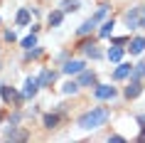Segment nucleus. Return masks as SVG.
<instances>
[{
    "instance_id": "nucleus-28",
    "label": "nucleus",
    "mask_w": 145,
    "mask_h": 143,
    "mask_svg": "<svg viewBox=\"0 0 145 143\" xmlns=\"http://www.w3.org/2000/svg\"><path fill=\"white\" fill-rule=\"evenodd\" d=\"M128 42H130V37H111V45H128Z\"/></svg>"
},
{
    "instance_id": "nucleus-31",
    "label": "nucleus",
    "mask_w": 145,
    "mask_h": 143,
    "mask_svg": "<svg viewBox=\"0 0 145 143\" xmlns=\"http://www.w3.org/2000/svg\"><path fill=\"white\" fill-rule=\"evenodd\" d=\"M138 143H145V128H140V133H138Z\"/></svg>"
},
{
    "instance_id": "nucleus-1",
    "label": "nucleus",
    "mask_w": 145,
    "mask_h": 143,
    "mask_svg": "<svg viewBox=\"0 0 145 143\" xmlns=\"http://www.w3.org/2000/svg\"><path fill=\"white\" fill-rule=\"evenodd\" d=\"M108 119H111V109H108V106H93V109H89L86 113H81L76 119V126L81 128V131H96V128H101Z\"/></svg>"
},
{
    "instance_id": "nucleus-11",
    "label": "nucleus",
    "mask_w": 145,
    "mask_h": 143,
    "mask_svg": "<svg viewBox=\"0 0 145 143\" xmlns=\"http://www.w3.org/2000/svg\"><path fill=\"white\" fill-rule=\"evenodd\" d=\"M76 82H79L81 89H86V86H96L99 79H96V72H93V69H84L81 74H76Z\"/></svg>"
},
{
    "instance_id": "nucleus-23",
    "label": "nucleus",
    "mask_w": 145,
    "mask_h": 143,
    "mask_svg": "<svg viewBox=\"0 0 145 143\" xmlns=\"http://www.w3.org/2000/svg\"><path fill=\"white\" fill-rule=\"evenodd\" d=\"M35 45H37V32H30L25 40H20V47H22V49H32Z\"/></svg>"
},
{
    "instance_id": "nucleus-10",
    "label": "nucleus",
    "mask_w": 145,
    "mask_h": 143,
    "mask_svg": "<svg viewBox=\"0 0 145 143\" xmlns=\"http://www.w3.org/2000/svg\"><path fill=\"white\" fill-rule=\"evenodd\" d=\"M3 138H5V141H27V138H30V133H27V131H20V126L8 123V131L3 133Z\"/></svg>"
},
{
    "instance_id": "nucleus-3",
    "label": "nucleus",
    "mask_w": 145,
    "mask_h": 143,
    "mask_svg": "<svg viewBox=\"0 0 145 143\" xmlns=\"http://www.w3.org/2000/svg\"><path fill=\"white\" fill-rule=\"evenodd\" d=\"M0 96H3V101H5L8 106H15V109H20V106L27 101V99L22 96V91L17 94V91L10 86V84H0Z\"/></svg>"
},
{
    "instance_id": "nucleus-18",
    "label": "nucleus",
    "mask_w": 145,
    "mask_h": 143,
    "mask_svg": "<svg viewBox=\"0 0 145 143\" xmlns=\"http://www.w3.org/2000/svg\"><path fill=\"white\" fill-rule=\"evenodd\" d=\"M84 54L89 57V59H103V57H106V54H103V49L99 47V42H93V45H89V47L84 49Z\"/></svg>"
},
{
    "instance_id": "nucleus-15",
    "label": "nucleus",
    "mask_w": 145,
    "mask_h": 143,
    "mask_svg": "<svg viewBox=\"0 0 145 143\" xmlns=\"http://www.w3.org/2000/svg\"><path fill=\"white\" fill-rule=\"evenodd\" d=\"M113 27H116V17H108V20H103L99 27V37L101 40H108L111 35H113Z\"/></svg>"
},
{
    "instance_id": "nucleus-14",
    "label": "nucleus",
    "mask_w": 145,
    "mask_h": 143,
    "mask_svg": "<svg viewBox=\"0 0 145 143\" xmlns=\"http://www.w3.org/2000/svg\"><path fill=\"white\" fill-rule=\"evenodd\" d=\"M128 52L133 54V57H138V54L145 52V35H138V37H133L128 42Z\"/></svg>"
},
{
    "instance_id": "nucleus-24",
    "label": "nucleus",
    "mask_w": 145,
    "mask_h": 143,
    "mask_svg": "<svg viewBox=\"0 0 145 143\" xmlns=\"http://www.w3.org/2000/svg\"><path fill=\"white\" fill-rule=\"evenodd\" d=\"M79 5H81V0H61V10L64 13H76Z\"/></svg>"
},
{
    "instance_id": "nucleus-9",
    "label": "nucleus",
    "mask_w": 145,
    "mask_h": 143,
    "mask_svg": "<svg viewBox=\"0 0 145 143\" xmlns=\"http://www.w3.org/2000/svg\"><path fill=\"white\" fill-rule=\"evenodd\" d=\"M39 89H42V86H39L37 76H27V79H25V86H22V96L25 99H35Z\"/></svg>"
},
{
    "instance_id": "nucleus-30",
    "label": "nucleus",
    "mask_w": 145,
    "mask_h": 143,
    "mask_svg": "<svg viewBox=\"0 0 145 143\" xmlns=\"http://www.w3.org/2000/svg\"><path fill=\"white\" fill-rule=\"evenodd\" d=\"M138 123H140V128H145V113H138Z\"/></svg>"
},
{
    "instance_id": "nucleus-22",
    "label": "nucleus",
    "mask_w": 145,
    "mask_h": 143,
    "mask_svg": "<svg viewBox=\"0 0 145 143\" xmlns=\"http://www.w3.org/2000/svg\"><path fill=\"white\" fill-rule=\"evenodd\" d=\"M79 91H81V86H79V82L76 79H69L67 84H64V86H61V94H79Z\"/></svg>"
},
{
    "instance_id": "nucleus-33",
    "label": "nucleus",
    "mask_w": 145,
    "mask_h": 143,
    "mask_svg": "<svg viewBox=\"0 0 145 143\" xmlns=\"http://www.w3.org/2000/svg\"><path fill=\"white\" fill-rule=\"evenodd\" d=\"M0 22H3V20H0Z\"/></svg>"
},
{
    "instance_id": "nucleus-13",
    "label": "nucleus",
    "mask_w": 145,
    "mask_h": 143,
    "mask_svg": "<svg viewBox=\"0 0 145 143\" xmlns=\"http://www.w3.org/2000/svg\"><path fill=\"white\" fill-rule=\"evenodd\" d=\"M37 79H39V86H42V89H49V86L54 84V79H57V72H54V69H49V67H44L42 72H39Z\"/></svg>"
},
{
    "instance_id": "nucleus-17",
    "label": "nucleus",
    "mask_w": 145,
    "mask_h": 143,
    "mask_svg": "<svg viewBox=\"0 0 145 143\" xmlns=\"http://www.w3.org/2000/svg\"><path fill=\"white\" fill-rule=\"evenodd\" d=\"M96 20H93V17H89V20H84V22L79 25V30H76V37H84V35H91L93 30H96Z\"/></svg>"
},
{
    "instance_id": "nucleus-7",
    "label": "nucleus",
    "mask_w": 145,
    "mask_h": 143,
    "mask_svg": "<svg viewBox=\"0 0 145 143\" xmlns=\"http://www.w3.org/2000/svg\"><path fill=\"white\" fill-rule=\"evenodd\" d=\"M143 89H145L143 79H130V82H128V86L123 89V96L128 99V101H133V99H138L140 94H143Z\"/></svg>"
},
{
    "instance_id": "nucleus-4",
    "label": "nucleus",
    "mask_w": 145,
    "mask_h": 143,
    "mask_svg": "<svg viewBox=\"0 0 145 143\" xmlns=\"http://www.w3.org/2000/svg\"><path fill=\"white\" fill-rule=\"evenodd\" d=\"M61 119H64V106H57L54 111H49V113L42 116V126H44L47 131H54V128H59Z\"/></svg>"
},
{
    "instance_id": "nucleus-16",
    "label": "nucleus",
    "mask_w": 145,
    "mask_h": 143,
    "mask_svg": "<svg viewBox=\"0 0 145 143\" xmlns=\"http://www.w3.org/2000/svg\"><path fill=\"white\" fill-rule=\"evenodd\" d=\"M64 15H67V13H64V10H61V8L52 10V13L47 15V25H49V27H59V25L64 22Z\"/></svg>"
},
{
    "instance_id": "nucleus-21",
    "label": "nucleus",
    "mask_w": 145,
    "mask_h": 143,
    "mask_svg": "<svg viewBox=\"0 0 145 143\" xmlns=\"http://www.w3.org/2000/svg\"><path fill=\"white\" fill-rule=\"evenodd\" d=\"M108 10H111V3H101L99 5V10H96V13H93V20H96V22H103V20H106V15H108Z\"/></svg>"
},
{
    "instance_id": "nucleus-20",
    "label": "nucleus",
    "mask_w": 145,
    "mask_h": 143,
    "mask_svg": "<svg viewBox=\"0 0 145 143\" xmlns=\"http://www.w3.org/2000/svg\"><path fill=\"white\" fill-rule=\"evenodd\" d=\"M42 54H44V49L35 45L32 49H25V54H22V62H32V59H39Z\"/></svg>"
},
{
    "instance_id": "nucleus-26",
    "label": "nucleus",
    "mask_w": 145,
    "mask_h": 143,
    "mask_svg": "<svg viewBox=\"0 0 145 143\" xmlns=\"http://www.w3.org/2000/svg\"><path fill=\"white\" fill-rule=\"evenodd\" d=\"M20 121H22V113H20V109H15V113H10V116H8V123L20 126Z\"/></svg>"
},
{
    "instance_id": "nucleus-8",
    "label": "nucleus",
    "mask_w": 145,
    "mask_h": 143,
    "mask_svg": "<svg viewBox=\"0 0 145 143\" xmlns=\"http://www.w3.org/2000/svg\"><path fill=\"white\" fill-rule=\"evenodd\" d=\"M130 74H133V64L130 62H118V67L113 69L111 79L113 82H123V79H130Z\"/></svg>"
},
{
    "instance_id": "nucleus-2",
    "label": "nucleus",
    "mask_w": 145,
    "mask_h": 143,
    "mask_svg": "<svg viewBox=\"0 0 145 143\" xmlns=\"http://www.w3.org/2000/svg\"><path fill=\"white\" fill-rule=\"evenodd\" d=\"M123 22L130 30H143L145 27V5H133L123 13Z\"/></svg>"
},
{
    "instance_id": "nucleus-32",
    "label": "nucleus",
    "mask_w": 145,
    "mask_h": 143,
    "mask_svg": "<svg viewBox=\"0 0 145 143\" xmlns=\"http://www.w3.org/2000/svg\"><path fill=\"white\" fill-rule=\"evenodd\" d=\"M0 119H3V113H0Z\"/></svg>"
},
{
    "instance_id": "nucleus-6",
    "label": "nucleus",
    "mask_w": 145,
    "mask_h": 143,
    "mask_svg": "<svg viewBox=\"0 0 145 143\" xmlns=\"http://www.w3.org/2000/svg\"><path fill=\"white\" fill-rule=\"evenodd\" d=\"M84 69H86L84 59H67V62H61V74H67V76H76V74H81Z\"/></svg>"
},
{
    "instance_id": "nucleus-19",
    "label": "nucleus",
    "mask_w": 145,
    "mask_h": 143,
    "mask_svg": "<svg viewBox=\"0 0 145 143\" xmlns=\"http://www.w3.org/2000/svg\"><path fill=\"white\" fill-rule=\"evenodd\" d=\"M123 54H125V47L113 45V47L106 52V57H108V62H121V59H123Z\"/></svg>"
},
{
    "instance_id": "nucleus-29",
    "label": "nucleus",
    "mask_w": 145,
    "mask_h": 143,
    "mask_svg": "<svg viewBox=\"0 0 145 143\" xmlns=\"http://www.w3.org/2000/svg\"><path fill=\"white\" fill-rule=\"evenodd\" d=\"M108 141H113V143H125V138H123V136H118V133H111V136H108Z\"/></svg>"
},
{
    "instance_id": "nucleus-5",
    "label": "nucleus",
    "mask_w": 145,
    "mask_h": 143,
    "mask_svg": "<svg viewBox=\"0 0 145 143\" xmlns=\"http://www.w3.org/2000/svg\"><path fill=\"white\" fill-rule=\"evenodd\" d=\"M116 96H118V89L111 84H96L93 86V99H99V101H111Z\"/></svg>"
},
{
    "instance_id": "nucleus-25",
    "label": "nucleus",
    "mask_w": 145,
    "mask_h": 143,
    "mask_svg": "<svg viewBox=\"0 0 145 143\" xmlns=\"http://www.w3.org/2000/svg\"><path fill=\"white\" fill-rule=\"evenodd\" d=\"M130 79H145V62L133 64V74H130Z\"/></svg>"
},
{
    "instance_id": "nucleus-27",
    "label": "nucleus",
    "mask_w": 145,
    "mask_h": 143,
    "mask_svg": "<svg viewBox=\"0 0 145 143\" xmlns=\"http://www.w3.org/2000/svg\"><path fill=\"white\" fill-rule=\"evenodd\" d=\"M3 40H5V42H17L15 30H5V32H3Z\"/></svg>"
},
{
    "instance_id": "nucleus-12",
    "label": "nucleus",
    "mask_w": 145,
    "mask_h": 143,
    "mask_svg": "<svg viewBox=\"0 0 145 143\" xmlns=\"http://www.w3.org/2000/svg\"><path fill=\"white\" fill-rule=\"evenodd\" d=\"M15 25H17V27H30V25H32V8H20V10H17Z\"/></svg>"
}]
</instances>
